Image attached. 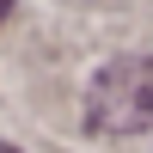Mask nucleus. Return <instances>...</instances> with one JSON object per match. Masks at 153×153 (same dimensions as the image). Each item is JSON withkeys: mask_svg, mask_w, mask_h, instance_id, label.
<instances>
[{"mask_svg": "<svg viewBox=\"0 0 153 153\" xmlns=\"http://www.w3.org/2000/svg\"><path fill=\"white\" fill-rule=\"evenodd\" d=\"M86 123L98 135H141L153 129V55H123L92 80Z\"/></svg>", "mask_w": 153, "mask_h": 153, "instance_id": "f257e3e1", "label": "nucleus"}, {"mask_svg": "<svg viewBox=\"0 0 153 153\" xmlns=\"http://www.w3.org/2000/svg\"><path fill=\"white\" fill-rule=\"evenodd\" d=\"M6 12H12V0H0V25H6Z\"/></svg>", "mask_w": 153, "mask_h": 153, "instance_id": "f03ea898", "label": "nucleus"}, {"mask_svg": "<svg viewBox=\"0 0 153 153\" xmlns=\"http://www.w3.org/2000/svg\"><path fill=\"white\" fill-rule=\"evenodd\" d=\"M0 153H19V147H0Z\"/></svg>", "mask_w": 153, "mask_h": 153, "instance_id": "7ed1b4c3", "label": "nucleus"}]
</instances>
